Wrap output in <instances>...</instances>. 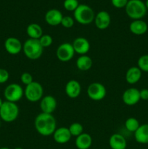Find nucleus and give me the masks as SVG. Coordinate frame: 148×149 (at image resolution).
Masks as SVG:
<instances>
[{"label":"nucleus","mask_w":148,"mask_h":149,"mask_svg":"<svg viewBox=\"0 0 148 149\" xmlns=\"http://www.w3.org/2000/svg\"><path fill=\"white\" fill-rule=\"evenodd\" d=\"M75 64L78 70L81 71H86L91 69L93 65V61L92 59L87 55H80L79 58H77Z\"/></svg>","instance_id":"24"},{"label":"nucleus","mask_w":148,"mask_h":149,"mask_svg":"<svg viewBox=\"0 0 148 149\" xmlns=\"http://www.w3.org/2000/svg\"><path fill=\"white\" fill-rule=\"evenodd\" d=\"M122 100L126 106H132L137 104L139 102L140 95L139 90L135 87H130L125 90L122 95Z\"/></svg>","instance_id":"10"},{"label":"nucleus","mask_w":148,"mask_h":149,"mask_svg":"<svg viewBox=\"0 0 148 149\" xmlns=\"http://www.w3.org/2000/svg\"><path fill=\"white\" fill-rule=\"evenodd\" d=\"M135 141L140 144H148V124L140 125L134 132Z\"/></svg>","instance_id":"22"},{"label":"nucleus","mask_w":148,"mask_h":149,"mask_svg":"<svg viewBox=\"0 0 148 149\" xmlns=\"http://www.w3.org/2000/svg\"><path fill=\"white\" fill-rule=\"evenodd\" d=\"M63 17L62 13L57 9H51L48 10L44 16L46 23L52 26H57L61 24V21Z\"/></svg>","instance_id":"16"},{"label":"nucleus","mask_w":148,"mask_h":149,"mask_svg":"<svg viewBox=\"0 0 148 149\" xmlns=\"http://www.w3.org/2000/svg\"><path fill=\"white\" fill-rule=\"evenodd\" d=\"M107 90L105 87L100 82H93L87 88V95L94 101H100L105 97Z\"/></svg>","instance_id":"8"},{"label":"nucleus","mask_w":148,"mask_h":149,"mask_svg":"<svg viewBox=\"0 0 148 149\" xmlns=\"http://www.w3.org/2000/svg\"><path fill=\"white\" fill-rule=\"evenodd\" d=\"M75 53L80 55H86L90 49V43L88 39L84 37H77L72 43Z\"/></svg>","instance_id":"14"},{"label":"nucleus","mask_w":148,"mask_h":149,"mask_svg":"<svg viewBox=\"0 0 148 149\" xmlns=\"http://www.w3.org/2000/svg\"><path fill=\"white\" fill-rule=\"evenodd\" d=\"M145 6H146V7H147V10H148V0H146V1H145Z\"/></svg>","instance_id":"35"},{"label":"nucleus","mask_w":148,"mask_h":149,"mask_svg":"<svg viewBox=\"0 0 148 149\" xmlns=\"http://www.w3.org/2000/svg\"><path fill=\"white\" fill-rule=\"evenodd\" d=\"M3 102H4V101H3V100H1V97H0V108H1V106H2V104H3Z\"/></svg>","instance_id":"36"},{"label":"nucleus","mask_w":148,"mask_h":149,"mask_svg":"<svg viewBox=\"0 0 148 149\" xmlns=\"http://www.w3.org/2000/svg\"><path fill=\"white\" fill-rule=\"evenodd\" d=\"M94 22L97 29L100 30H105L110 26L111 23V17L107 11L102 10L95 15Z\"/></svg>","instance_id":"12"},{"label":"nucleus","mask_w":148,"mask_h":149,"mask_svg":"<svg viewBox=\"0 0 148 149\" xmlns=\"http://www.w3.org/2000/svg\"><path fill=\"white\" fill-rule=\"evenodd\" d=\"M75 55V51L72 44L65 42L58 46L56 50V56L61 62H68L73 59Z\"/></svg>","instance_id":"9"},{"label":"nucleus","mask_w":148,"mask_h":149,"mask_svg":"<svg viewBox=\"0 0 148 149\" xmlns=\"http://www.w3.org/2000/svg\"><path fill=\"white\" fill-rule=\"evenodd\" d=\"M139 126H140L139 122L134 117L128 118L125 122V128L130 132L134 133L139 127Z\"/></svg>","instance_id":"25"},{"label":"nucleus","mask_w":148,"mask_h":149,"mask_svg":"<svg viewBox=\"0 0 148 149\" xmlns=\"http://www.w3.org/2000/svg\"><path fill=\"white\" fill-rule=\"evenodd\" d=\"M57 103L55 97L52 95L44 96L40 100V109L42 113L52 114L56 109Z\"/></svg>","instance_id":"13"},{"label":"nucleus","mask_w":148,"mask_h":149,"mask_svg":"<svg viewBox=\"0 0 148 149\" xmlns=\"http://www.w3.org/2000/svg\"><path fill=\"white\" fill-rule=\"evenodd\" d=\"M20 81L26 86L31 84L33 81V78L31 74L28 72H24L20 76Z\"/></svg>","instance_id":"31"},{"label":"nucleus","mask_w":148,"mask_h":149,"mask_svg":"<svg viewBox=\"0 0 148 149\" xmlns=\"http://www.w3.org/2000/svg\"><path fill=\"white\" fill-rule=\"evenodd\" d=\"M44 48L41 45L39 39H28L23 45V52L28 59L35 61L41 57Z\"/></svg>","instance_id":"3"},{"label":"nucleus","mask_w":148,"mask_h":149,"mask_svg":"<svg viewBox=\"0 0 148 149\" xmlns=\"http://www.w3.org/2000/svg\"><path fill=\"white\" fill-rule=\"evenodd\" d=\"M65 94L70 98H76L81 95V85L77 80L71 79L67 82L65 87Z\"/></svg>","instance_id":"17"},{"label":"nucleus","mask_w":148,"mask_h":149,"mask_svg":"<svg viewBox=\"0 0 148 149\" xmlns=\"http://www.w3.org/2000/svg\"><path fill=\"white\" fill-rule=\"evenodd\" d=\"M19 115V108L15 103L10 101L3 102L0 108V119L4 122L10 123L17 119Z\"/></svg>","instance_id":"5"},{"label":"nucleus","mask_w":148,"mask_h":149,"mask_svg":"<svg viewBox=\"0 0 148 149\" xmlns=\"http://www.w3.org/2000/svg\"><path fill=\"white\" fill-rule=\"evenodd\" d=\"M74 20L81 25H89L95 17V14L91 7L86 4H79L73 12Z\"/></svg>","instance_id":"4"},{"label":"nucleus","mask_w":148,"mask_h":149,"mask_svg":"<svg viewBox=\"0 0 148 149\" xmlns=\"http://www.w3.org/2000/svg\"><path fill=\"white\" fill-rule=\"evenodd\" d=\"M137 67L142 71L148 73V55L139 57L137 61Z\"/></svg>","instance_id":"27"},{"label":"nucleus","mask_w":148,"mask_h":149,"mask_svg":"<svg viewBox=\"0 0 148 149\" xmlns=\"http://www.w3.org/2000/svg\"><path fill=\"white\" fill-rule=\"evenodd\" d=\"M140 99L142 100H148V89L144 88L139 90Z\"/></svg>","instance_id":"34"},{"label":"nucleus","mask_w":148,"mask_h":149,"mask_svg":"<svg viewBox=\"0 0 148 149\" xmlns=\"http://www.w3.org/2000/svg\"><path fill=\"white\" fill-rule=\"evenodd\" d=\"M0 149H10V148H7V147H1Z\"/></svg>","instance_id":"37"},{"label":"nucleus","mask_w":148,"mask_h":149,"mask_svg":"<svg viewBox=\"0 0 148 149\" xmlns=\"http://www.w3.org/2000/svg\"><path fill=\"white\" fill-rule=\"evenodd\" d=\"M68 129H69V131L70 132H71L72 137L74 136L75 137V138L84 132V127H83L82 125L78 123V122H74V123H72L70 125Z\"/></svg>","instance_id":"26"},{"label":"nucleus","mask_w":148,"mask_h":149,"mask_svg":"<svg viewBox=\"0 0 148 149\" xmlns=\"http://www.w3.org/2000/svg\"><path fill=\"white\" fill-rule=\"evenodd\" d=\"M74 23H75V20L73 17L66 15L63 16L60 25H62L65 29H71L74 26Z\"/></svg>","instance_id":"30"},{"label":"nucleus","mask_w":148,"mask_h":149,"mask_svg":"<svg viewBox=\"0 0 148 149\" xmlns=\"http://www.w3.org/2000/svg\"><path fill=\"white\" fill-rule=\"evenodd\" d=\"M26 33L29 36V39H39L44 34L41 26L36 23L29 24L26 28Z\"/></svg>","instance_id":"23"},{"label":"nucleus","mask_w":148,"mask_h":149,"mask_svg":"<svg viewBox=\"0 0 148 149\" xmlns=\"http://www.w3.org/2000/svg\"><path fill=\"white\" fill-rule=\"evenodd\" d=\"M34 127L39 135L44 137L50 136L57 129V121L52 114L41 112L36 116Z\"/></svg>","instance_id":"1"},{"label":"nucleus","mask_w":148,"mask_h":149,"mask_svg":"<svg viewBox=\"0 0 148 149\" xmlns=\"http://www.w3.org/2000/svg\"><path fill=\"white\" fill-rule=\"evenodd\" d=\"M10 74L8 71L4 68H0V84H4L8 81Z\"/></svg>","instance_id":"32"},{"label":"nucleus","mask_w":148,"mask_h":149,"mask_svg":"<svg viewBox=\"0 0 148 149\" xmlns=\"http://www.w3.org/2000/svg\"><path fill=\"white\" fill-rule=\"evenodd\" d=\"M75 144L78 149H89L92 145V138L89 133L83 132L76 137Z\"/></svg>","instance_id":"21"},{"label":"nucleus","mask_w":148,"mask_h":149,"mask_svg":"<svg viewBox=\"0 0 148 149\" xmlns=\"http://www.w3.org/2000/svg\"><path fill=\"white\" fill-rule=\"evenodd\" d=\"M14 149H23V148H21V147H16V148H15Z\"/></svg>","instance_id":"38"},{"label":"nucleus","mask_w":148,"mask_h":149,"mask_svg":"<svg viewBox=\"0 0 148 149\" xmlns=\"http://www.w3.org/2000/svg\"><path fill=\"white\" fill-rule=\"evenodd\" d=\"M109 146L111 149H126L127 147V141L121 134L114 133L109 139Z\"/></svg>","instance_id":"19"},{"label":"nucleus","mask_w":148,"mask_h":149,"mask_svg":"<svg viewBox=\"0 0 148 149\" xmlns=\"http://www.w3.org/2000/svg\"><path fill=\"white\" fill-rule=\"evenodd\" d=\"M126 13L131 19L141 20L147 14V7L142 0H129L126 7Z\"/></svg>","instance_id":"2"},{"label":"nucleus","mask_w":148,"mask_h":149,"mask_svg":"<svg viewBox=\"0 0 148 149\" xmlns=\"http://www.w3.org/2000/svg\"><path fill=\"white\" fill-rule=\"evenodd\" d=\"M0 126H1V119H0Z\"/></svg>","instance_id":"39"},{"label":"nucleus","mask_w":148,"mask_h":149,"mask_svg":"<svg viewBox=\"0 0 148 149\" xmlns=\"http://www.w3.org/2000/svg\"><path fill=\"white\" fill-rule=\"evenodd\" d=\"M78 0H65L63 2V7L67 11L74 12L78 7Z\"/></svg>","instance_id":"28"},{"label":"nucleus","mask_w":148,"mask_h":149,"mask_svg":"<svg viewBox=\"0 0 148 149\" xmlns=\"http://www.w3.org/2000/svg\"><path fill=\"white\" fill-rule=\"evenodd\" d=\"M142 71L137 66L130 67L126 71L125 76L126 82L129 84H136L142 78Z\"/></svg>","instance_id":"20"},{"label":"nucleus","mask_w":148,"mask_h":149,"mask_svg":"<svg viewBox=\"0 0 148 149\" xmlns=\"http://www.w3.org/2000/svg\"><path fill=\"white\" fill-rule=\"evenodd\" d=\"M44 89L41 84L37 81H33L31 84L26 86L24 90V96L31 103L40 101L44 97Z\"/></svg>","instance_id":"6"},{"label":"nucleus","mask_w":148,"mask_h":149,"mask_svg":"<svg viewBox=\"0 0 148 149\" xmlns=\"http://www.w3.org/2000/svg\"><path fill=\"white\" fill-rule=\"evenodd\" d=\"M129 0H111L112 5L118 9L125 8Z\"/></svg>","instance_id":"33"},{"label":"nucleus","mask_w":148,"mask_h":149,"mask_svg":"<svg viewBox=\"0 0 148 149\" xmlns=\"http://www.w3.org/2000/svg\"><path fill=\"white\" fill-rule=\"evenodd\" d=\"M24 95V90L18 84L12 83L6 87L4 91V96L7 101L17 103L21 100Z\"/></svg>","instance_id":"7"},{"label":"nucleus","mask_w":148,"mask_h":149,"mask_svg":"<svg viewBox=\"0 0 148 149\" xmlns=\"http://www.w3.org/2000/svg\"><path fill=\"white\" fill-rule=\"evenodd\" d=\"M52 136H53L54 141L58 144L67 143L71 141V138H72L69 129L66 127H61L57 128Z\"/></svg>","instance_id":"15"},{"label":"nucleus","mask_w":148,"mask_h":149,"mask_svg":"<svg viewBox=\"0 0 148 149\" xmlns=\"http://www.w3.org/2000/svg\"><path fill=\"white\" fill-rule=\"evenodd\" d=\"M4 48L9 54L17 55L23 50V44L16 37H9L4 42Z\"/></svg>","instance_id":"11"},{"label":"nucleus","mask_w":148,"mask_h":149,"mask_svg":"<svg viewBox=\"0 0 148 149\" xmlns=\"http://www.w3.org/2000/svg\"><path fill=\"white\" fill-rule=\"evenodd\" d=\"M129 30L136 36L144 35L148 30L147 23L143 20H134L129 25Z\"/></svg>","instance_id":"18"},{"label":"nucleus","mask_w":148,"mask_h":149,"mask_svg":"<svg viewBox=\"0 0 148 149\" xmlns=\"http://www.w3.org/2000/svg\"><path fill=\"white\" fill-rule=\"evenodd\" d=\"M39 41L44 49L50 47L53 43V39L49 34H43L39 39Z\"/></svg>","instance_id":"29"}]
</instances>
